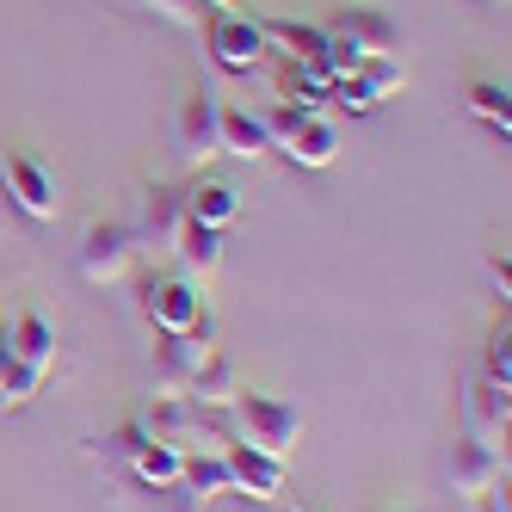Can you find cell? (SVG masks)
I'll return each mask as SVG.
<instances>
[{"mask_svg":"<svg viewBox=\"0 0 512 512\" xmlns=\"http://www.w3.org/2000/svg\"><path fill=\"white\" fill-rule=\"evenodd\" d=\"M272 149V136L260 124V112H247V105H223V155L235 161H260Z\"/></svg>","mask_w":512,"mask_h":512,"instance_id":"21","label":"cell"},{"mask_svg":"<svg viewBox=\"0 0 512 512\" xmlns=\"http://www.w3.org/2000/svg\"><path fill=\"white\" fill-rule=\"evenodd\" d=\"M210 352H216L210 334H167L161 352H155V383H161V389H186Z\"/></svg>","mask_w":512,"mask_h":512,"instance_id":"14","label":"cell"},{"mask_svg":"<svg viewBox=\"0 0 512 512\" xmlns=\"http://www.w3.org/2000/svg\"><path fill=\"white\" fill-rule=\"evenodd\" d=\"M463 105H469V118H482L488 130H512V93H506V81H469V93H463Z\"/></svg>","mask_w":512,"mask_h":512,"instance_id":"24","label":"cell"},{"mask_svg":"<svg viewBox=\"0 0 512 512\" xmlns=\"http://www.w3.org/2000/svg\"><path fill=\"white\" fill-rule=\"evenodd\" d=\"M7 346H13V358L19 364H31V371H56V327L38 315V309H19L13 315V327H7Z\"/></svg>","mask_w":512,"mask_h":512,"instance_id":"16","label":"cell"},{"mask_svg":"<svg viewBox=\"0 0 512 512\" xmlns=\"http://www.w3.org/2000/svg\"><path fill=\"white\" fill-rule=\"evenodd\" d=\"M278 99H284V105H303V112H321L327 75H321L315 62H284V68H278Z\"/></svg>","mask_w":512,"mask_h":512,"instance_id":"23","label":"cell"},{"mask_svg":"<svg viewBox=\"0 0 512 512\" xmlns=\"http://www.w3.org/2000/svg\"><path fill=\"white\" fill-rule=\"evenodd\" d=\"M142 426L173 451H210V408H198L186 389H161L149 401V414H142Z\"/></svg>","mask_w":512,"mask_h":512,"instance_id":"5","label":"cell"},{"mask_svg":"<svg viewBox=\"0 0 512 512\" xmlns=\"http://www.w3.org/2000/svg\"><path fill=\"white\" fill-rule=\"evenodd\" d=\"M142 7H149V13H161L167 25H204V0H142Z\"/></svg>","mask_w":512,"mask_h":512,"instance_id":"29","label":"cell"},{"mask_svg":"<svg viewBox=\"0 0 512 512\" xmlns=\"http://www.w3.org/2000/svg\"><path fill=\"white\" fill-rule=\"evenodd\" d=\"M303 118H309L303 105H284V99H272L266 112H260V124H266V136H272V149H284V142L297 136V124H303Z\"/></svg>","mask_w":512,"mask_h":512,"instance_id":"26","label":"cell"},{"mask_svg":"<svg viewBox=\"0 0 512 512\" xmlns=\"http://www.w3.org/2000/svg\"><path fill=\"white\" fill-rule=\"evenodd\" d=\"M241 216V192L229 186V179H192L186 186V223H204V229H229Z\"/></svg>","mask_w":512,"mask_h":512,"instance_id":"15","label":"cell"},{"mask_svg":"<svg viewBox=\"0 0 512 512\" xmlns=\"http://www.w3.org/2000/svg\"><path fill=\"white\" fill-rule=\"evenodd\" d=\"M13 377H19V358H13L7 334H0V408H7V389H13Z\"/></svg>","mask_w":512,"mask_h":512,"instance_id":"31","label":"cell"},{"mask_svg":"<svg viewBox=\"0 0 512 512\" xmlns=\"http://www.w3.org/2000/svg\"><path fill=\"white\" fill-rule=\"evenodd\" d=\"M475 500V512H512L506 506V482H494V488H482V494H469Z\"/></svg>","mask_w":512,"mask_h":512,"instance_id":"32","label":"cell"},{"mask_svg":"<svg viewBox=\"0 0 512 512\" xmlns=\"http://www.w3.org/2000/svg\"><path fill=\"white\" fill-rule=\"evenodd\" d=\"M266 50H278L284 62H315L327 50V25H303V19H260Z\"/></svg>","mask_w":512,"mask_h":512,"instance_id":"19","label":"cell"},{"mask_svg":"<svg viewBox=\"0 0 512 512\" xmlns=\"http://www.w3.org/2000/svg\"><path fill=\"white\" fill-rule=\"evenodd\" d=\"M204 44H210L216 68H229V75H253L266 62V38H260L253 13H204Z\"/></svg>","mask_w":512,"mask_h":512,"instance_id":"7","label":"cell"},{"mask_svg":"<svg viewBox=\"0 0 512 512\" xmlns=\"http://www.w3.org/2000/svg\"><path fill=\"white\" fill-rule=\"evenodd\" d=\"M173 260L186 278H210L216 266H223V229H204V223H179V235L167 241Z\"/></svg>","mask_w":512,"mask_h":512,"instance_id":"18","label":"cell"},{"mask_svg":"<svg viewBox=\"0 0 512 512\" xmlns=\"http://www.w3.org/2000/svg\"><path fill=\"white\" fill-rule=\"evenodd\" d=\"M75 260L93 284H118L136 260V235L130 223H118V216H93V223L81 229V247H75Z\"/></svg>","mask_w":512,"mask_h":512,"instance_id":"6","label":"cell"},{"mask_svg":"<svg viewBox=\"0 0 512 512\" xmlns=\"http://www.w3.org/2000/svg\"><path fill=\"white\" fill-rule=\"evenodd\" d=\"M223 463H229V482H235V494H247V500H278L284 494V457H272V451H253V445H235L223 451Z\"/></svg>","mask_w":512,"mask_h":512,"instance_id":"11","label":"cell"},{"mask_svg":"<svg viewBox=\"0 0 512 512\" xmlns=\"http://www.w3.org/2000/svg\"><path fill=\"white\" fill-rule=\"evenodd\" d=\"M327 38H346L358 56H395L401 50V25L383 7H371V0H352V7H340L327 19Z\"/></svg>","mask_w":512,"mask_h":512,"instance_id":"10","label":"cell"},{"mask_svg":"<svg viewBox=\"0 0 512 512\" xmlns=\"http://www.w3.org/2000/svg\"><path fill=\"white\" fill-rule=\"evenodd\" d=\"M401 87H408V62L401 56H364L346 81L327 87V99H334L340 112H377V105L389 93H401Z\"/></svg>","mask_w":512,"mask_h":512,"instance_id":"8","label":"cell"},{"mask_svg":"<svg viewBox=\"0 0 512 512\" xmlns=\"http://www.w3.org/2000/svg\"><path fill=\"white\" fill-rule=\"evenodd\" d=\"M179 223H186V192L179 186H142V198H136V223H130V235L136 241H155V247H167L173 235H179Z\"/></svg>","mask_w":512,"mask_h":512,"instance_id":"12","label":"cell"},{"mask_svg":"<svg viewBox=\"0 0 512 512\" xmlns=\"http://www.w3.org/2000/svg\"><path fill=\"white\" fill-rule=\"evenodd\" d=\"M463 420H469V432H482V438H506V426H512V389L494 383V377H475L469 395H463Z\"/></svg>","mask_w":512,"mask_h":512,"instance_id":"13","label":"cell"},{"mask_svg":"<svg viewBox=\"0 0 512 512\" xmlns=\"http://www.w3.org/2000/svg\"><path fill=\"white\" fill-rule=\"evenodd\" d=\"M488 278L500 284V303H506V297H512V266H506V247H494V253H488Z\"/></svg>","mask_w":512,"mask_h":512,"instance_id":"30","label":"cell"},{"mask_svg":"<svg viewBox=\"0 0 512 512\" xmlns=\"http://www.w3.org/2000/svg\"><path fill=\"white\" fill-rule=\"evenodd\" d=\"M482 377H494V383L512 389V334H506V315H500V327L488 334V364H482Z\"/></svg>","mask_w":512,"mask_h":512,"instance_id":"28","label":"cell"},{"mask_svg":"<svg viewBox=\"0 0 512 512\" xmlns=\"http://www.w3.org/2000/svg\"><path fill=\"white\" fill-rule=\"evenodd\" d=\"M130 469H136V482H149V488H173L179 469H186V451H173V445H161V438H149V445L130 457Z\"/></svg>","mask_w":512,"mask_h":512,"instance_id":"25","label":"cell"},{"mask_svg":"<svg viewBox=\"0 0 512 512\" xmlns=\"http://www.w3.org/2000/svg\"><path fill=\"white\" fill-rule=\"evenodd\" d=\"M186 395L198 401V408H210V414H216V408H229V401L241 395V377H235V358H229V352H210V358L198 364V377L186 383Z\"/></svg>","mask_w":512,"mask_h":512,"instance_id":"20","label":"cell"},{"mask_svg":"<svg viewBox=\"0 0 512 512\" xmlns=\"http://www.w3.org/2000/svg\"><path fill=\"white\" fill-rule=\"evenodd\" d=\"M0 179H7V198L31 216V223H56L62 186H56V167H50L38 149H7V167H0Z\"/></svg>","mask_w":512,"mask_h":512,"instance_id":"4","label":"cell"},{"mask_svg":"<svg viewBox=\"0 0 512 512\" xmlns=\"http://www.w3.org/2000/svg\"><path fill=\"white\" fill-rule=\"evenodd\" d=\"M210 13H241V0H204Z\"/></svg>","mask_w":512,"mask_h":512,"instance_id":"33","label":"cell"},{"mask_svg":"<svg viewBox=\"0 0 512 512\" xmlns=\"http://www.w3.org/2000/svg\"><path fill=\"white\" fill-rule=\"evenodd\" d=\"M142 445H149V426H142V414H136V420H124L112 438H99V451H105V457H118V463H130Z\"/></svg>","mask_w":512,"mask_h":512,"instance_id":"27","label":"cell"},{"mask_svg":"<svg viewBox=\"0 0 512 512\" xmlns=\"http://www.w3.org/2000/svg\"><path fill=\"white\" fill-rule=\"evenodd\" d=\"M445 482H451V494H482V488H494V482H506V457L494 451V438H482V432H457L451 438V451H445Z\"/></svg>","mask_w":512,"mask_h":512,"instance_id":"9","label":"cell"},{"mask_svg":"<svg viewBox=\"0 0 512 512\" xmlns=\"http://www.w3.org/2000/svg\"><path fill=\"white\" fill-rule=\"evenodd\" d=\"M216 414H223L229 438H241L253 451H272V457H290L297 438H303V408L290 395H272V389H241L229 408H216Z\"/></svg>","mask_w":512,"mask_h":512,"instance_id":"1","label":"cell"},{"mask_svg":"<svg viewBox=\"0 0 512 512\" xmlns=\"http://www.w3.org/2000/svg\"><path fill=\"white\" fill-rule=\"evenodd\" d=\"M142 315H149L161 334H216L210 303H204V284L186 272H149L142 278Z\"/></svg>","mask_w":512,"mask_h":512,"instance_id":"2","label":"cell"},{"mask_svg":"<svg viewBox=\"0 0 512 512\" xmlns=\"http://www.w3.org/2000/svg\"><path fill=\"white\" fill-rule=\"evenodd\" d=\"M284 155L297 161V167H309V173L334 167V161H340V124H334V118H321V112H309V118L297 124V136L284 142Z\"/></svg>","mask_w":512,"mask_h":512,"instance_id":"17","label":"cell"},{"mask_svg":"<svg viewBox=\"0 0 512 512\" xmlns=\"http://www.w3.org/2000/svg\"><path fill=\"white\" fill-rule=\"evenodd\" d=\"M173 142H179V161H186V167H210L216 155H223V93H216V87H192L186 105H179Z\"/></svg>","mask_w":512,"mask_h":512,"instance_id":"3","label":"cell"},{"mask_svg":"<svg viewBox=\"0 0 512 512\" xmlns=\"http://www.w3.org/2000/svg\"><path fill=\"white\" fill-rule=\"evenodd\" d=\"M179 488H186L198 506H204V500H216V494H235L223 451H186V469H179Z\"/></svg>","mask_w":512,"mask_h":512,"instance_id":"22","label":"cell"}]
</instances>
